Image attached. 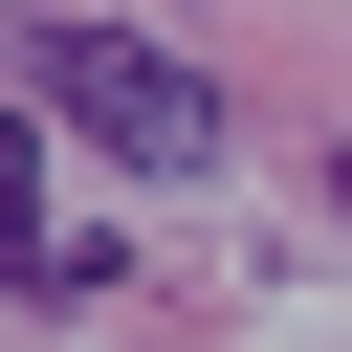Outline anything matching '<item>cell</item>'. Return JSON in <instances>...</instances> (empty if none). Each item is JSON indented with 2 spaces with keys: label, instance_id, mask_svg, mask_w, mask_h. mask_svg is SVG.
Returning <instances> with one entry per match:
<instances>
[{
  "label": "cell",
  "instance_id": "cell-3",
  "mask_svg": "<svg viewBox=\"0 0 352 352\" xmlns=\"http://www.w3.org/2000/svg\"><path fill=\"white\" fill-rule=\"evenodd\" d=\"M330 220H352V154H330Z\"/></svg>",
  "mask_w": 352,
  "mask_h": 352
},
{
  "label": "cell",
  "instance_id": "cell-1",
  "mask_svg": "<svg viewBox=\"0 0 352 352\" xmlns=\"http://www.w3.org/2000/svg\"><path fill=\"white\" fill-rule=\"evenodd\" d=\"M22 110L88 132L110 176H198V154H220V88H198L176 44H132V22H44V44H22Z\"/></svg>",
  "mask_w": 352,
  "mask_h": 352
},
{
  "label": "cell",
  "instance_id": "cell-2",
  "mask_svg": "<svg viewBox=\"0 0 352 352\" xmlns=\"http://www.w3.org/2000/svg\"><path fill=\"white\" fill-rule=\"evenodd\" d=\"M44 242V110H0V264Z\"/></svg>",
  "mask_w": 352,
  "mask_h": 352
}]
</instances>
